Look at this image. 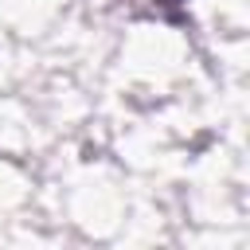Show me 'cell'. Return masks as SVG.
<instances>
[{"instance_id": "cell-1", "label": "cell", "mask_w": 250, "mask_h": 250, "mask_svg": "<svg viewBox=\"0 0 250 250\" xmlns=\"http://www.w3.org/2000/svg\"><path fill=\"white\" fill-rule=\"evenodd\" d=\"M145 4H148L152 12H176V8L184 4V0H145Z\"/></svg>"}]
</instances>
